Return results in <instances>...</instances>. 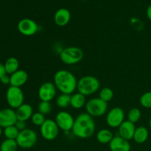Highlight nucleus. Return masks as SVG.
I'll list each match as a JSON object with an SVG mask.
<instances>
[{"label": "nucleus", "instance_id": "obj_13", "mask_svg": "<svg viewBox=\"0 0 151 151\" xmlns=\"http://www.w3.org/2000/svg\"><path fill=\"white\" fill-rule=\"evenodd\" d=\"M16 111L11 108L0 110V126L3 128L14 125L17 122Z\"/></svg>", "mask_w": 151, "mask_h": 151}, {"label": "nucleus", "instance_id": "obj_11", "mask_svg": "<svg viewBox=\"0 0 151 151\" xmlns=\"http://www.w3.org/2000/svg\"><path fill=\"white\" fill-rule=\"evenodd\" d=\"M57 93V88L54 83L45 82L38 88V95L41 101L51 102Z\"/></svg>", "mask_w": 151, "mask_h": 151}, {"label": "nucleus", "instance_id": "obj_34", "mask_svg": "<svg viewBox=\"0 0 151 151\" xmlns=\"http://www.w3.org/2000/svg\"><path fill=\"white\" fill-rule=\"evenodd\" d=\"M146 15H147V19L151 22V4L147 7V10H146Z\"/></svg>", "mask_w": 151, "mask_h": 151}, {"label": "nucleus", "instance_id": "obj_17", "mask_svg": "<svg viewBox=\"0 0 151 151\" xmlns=\"http://www.w3.org/2000/svg\"><path fill=\"white\" fill-rule=\"evenodd\" d=\"M71 19V13L66 8H60L55 12L54 21L56 25L59 27H64L69 24Z\"/></svg>", "mask_w": 151, "mask_h": 151}, {"label": "nucleus", "instance_id": "obj_7", "mask_svg": "<svg viewBox=\"0 0 151 151\" xmlns=\"http://www.w3.org/2000/svg\"><path fill=\"white\" fill-rule=\"evenodd\" d=\"M6 100L11 109H18L24 103V96L23 91L19 87L10 86L6 92Z\"/></svg>", "mask_w": 151, "mask_h": 151}, {"label": "nucleus", "instance_id": "obj_20", "mask_svg": "<svg viewBox=\"0 0 151 151\" xmlns=\"http://www.w3.org/2000/svg\"><path fill=\"white\" fill-rule=\"evenodd\" d=\"M86 96L81 94L79 92L74 93L71 95V105L73 109H81L83 107L86 106Z\"/></svg>", "mask_w": 151, "mask_h": 151}, {"label": "nucleus", "instance_id": "obj_19", "mask_svg": "<svg viewBox=\"0 0 151 151\" xmlns=\"http://www.w3.org/2000/svg\"><path fill=\"white\" fill-rule=\"evenodd\" d=\"M149 137V131L146 127L139 126L136 128L133 139L138 144H142L147 140Z\"/></svg>", "mask_w": 151, "mask_h": 151}, {"label": "nucleus", "instance_id": "obj_29", "mask_svg": "<svg viewBox=\"0 0 151 151\" xmlns=\"http://www.w3.org/2000/svg\"><path fill=\"white\" fill-rule=\"evenodd\" d=\"M52 111V105L50 102L41 101L38 106V111L42 114H49Z\"/></svg>", "mask_w": 151, "mask_h": 151}, {"label": "nucleus", "instance_id": "obj_9", "mask_svg": "<svg viewBox=\"0 0 151 151\" xmlns=\"http://www.w3.org/2000/svg\"><path fill=\"white\" fill-rule=\"evenodd\" d=\"M125 121V111L119 107L111 109L106 115V122L111 128H119Z\"/></svg>", "mask_w": 151, "mask_h": 151}, {"label": "nucleus", "instance_id": "obj_31", "mask_svg": "<svg viewBox=\"0 0 151 151\" xmlns=\"http://www.w3.org/2000/svg\"><path fill=\"white\" fill-rule=\"evenodd\" d=\"M15 126L18 128V130L19 131H24V130H25L27 128L26 122L22 120H17V122L15 124Z\"/></svg>", "mask_w": 151, "mask_h": 151}, {"label": "nucleus", "instance_id": "obj_6", "mask_svg": "<svg viewBox=\"0 0 151 151\" xmlns=\"http://www.w3.org/2000/svg\"><path fill=\"white\" fill-rule=\"evenodd\" d=\"M16 140L19 147L23 149H29L34 147L37 143L38 135L33 130L26 128L19 132Z\"/></svg>", "mask_w": 151, "mask_h": 151}, {"label": "nucleus", "instance_id": "obj_1", "mask_svg": "<svg viewBox=\"0 0 151 151\" xmlns=\"http://www.w3.org/2000/svg\"><path fill=\"white\" fill-rule=\"evenodd\" d=\"M96 125L94 118L87 113H82L75 119L72 131L75 137L81 139H88L92 137L95 131Z\"/></svg>", "mask_w": 151, "mask_h": 151}, {"label": "nucleus", "instance_id": "obj_16", "mask_svg": "<svg viewBox=\"0 0 151 151\" xmlns=\"http://www.w3.org/2000/svg\"><path fill=\"white\" fill-rule=\"evenodd\" d=\"M10 85L11 86H16L21 88L27 81L28 74L26 71L23 70V69H19L16 72L10 75Z\"/></svg>", "mask_w": 151, "mask_h": 151}, {"label": "nucleus", "instance_id": "obj_33", "mask_svg": "<svg viewBox=\"0 0 151 151\" xmlns=\"http://www.w3.org/2000/svg\"><path fill=\"white\" fill-rule=\"evenodd\" d=\"M6 74L5 70H4V64H2L1 63H0V79L4 76V75Z\"/></svg>", "mask_w": 151, "mask_h": 151}, {"label": "nucleus", "instance_id": "obj_27", "mask_svg": "<svg viewBox=\"0 0 151 151\" xmlns=\"http://www.w3.org/2000/svg\"><path fill=\"white\" fill-rule=\"evenodd\" d=\"M141 111L137 108H133L129 111L128 114V120L132 123L135 124L139 121V119H141Z\"/></svg>", "mask_w": 151, "mask_h": 151}, {"label": "nucleus", "instance_id": "obj_15", "mask_svg": "<svg viewBox=\"0 0 151 151\" xmlns=\"http://www.w3.org/2000/svg\"><path fill=\"white\" fill-rule=\"evenodd\" d=\"M109 145L111 151H130L131 147L129 141L122 138L119 135L114 137L113 139Z\"/></svg>", "mask_w": 151, "mask_h": 151}, {"label": "nucleus", "instance_id": "obj_22", "mask_svg": "<svg viewBox=\"0 0 151 151\" xmlns=\"http://www.w3.org/2000/svg\"><path fill=\"white\" fill-rule=\"evenodd\" d=\"M97 140L101 144H109L114 138V134L110 130L103 128L97 132Z\"/></svg>", "mask_w": 151, "mask_h": 151}, {"label": "nucleus", "instance_id": "obj_23", "mask_svg": "<svg viewBox=\"0 0 151 151\" xmlns=\"http://www.w3.org/2000/svg\"><path fill=\"white\" fill-rule=\"evenodd\" d=\"M19 145L16 139H5L0 145V151H17Z\"/></svg>", "mask_w": 151, "mask_h": 151}, {"label": "nucleus", "instance_id": "obj_32", "mask_svg": "<svg viewBox=\"0 0 151 151\" xmlns=\"http://www.w3.org/2000/svg\"><path fill=\"white\" fill-rule=\"evenodd\" d=\"M0 81L2 84L4 85H7V84H10V75H7V74H5L2 78L0 79Z\"/></svg>", "mask_w": 151, "mask_h": 151}, {"label": "nucleus", "instance_id": "obj_8", "mask_svg": "<svg viewBox=\"0 0 151 151\" xmlns=\"http://www.w3.org/2000/svg\"><path fill=\"white\" fill-rule=\"evenodd\" d=\"M59 128L55 121L47 119L41 126V134L44 139L47 141H52L55 139L59 134Z\"/></svg>", "mask_w": 151, "mask_h": 151}, {"label": "nucleus", "instance_id": "obj_5", "mask_svg": "<svg viewBox=\"0 0 151 151\" xmlns=\"http://www.w3.org/2000/svg\"><path fill=\"white\" fill-rule=\"evenodd\" d=\"M86 111L88 114L94 117L103 116L108 110V103L102 100L100 97H95L86 102Z\"/></svg>", "mask_w": 151, "mask_h": 151}, {"label": "nucleus", "instance_id": "obj_35", "mask_svg": "<svg viewBox=\"0 0 151 151\" xmlns=\"http://www.w3.org/2000/svg\"><path fill=\"white\" fill-rule=\"evenodd\" d=\"M149 127H150V128L151 129V116L150 117V119H149Z\"/></svg>", "mask_w": 151, "mask_h": 151}, {"label": "nucleus", "instance_id": "obj_25", "mask_svg": "<svg viewBox=\"0 0 151 151\" xmlns=\"http://www.w3.org/2000/svg\"><path fill=\"white\" fill-rule=\"evenodd\" d=\"M19 132L20 131L15 126V125L7 127L3 130V134H4L5 138L9 139H16L18 136H19Z\"/></svg>", "mask_w": 151, "mask_h": 151}, {"label": "nucleus", "instance_id": "obj_10", "mask_svg": "<svg viewBox=\"0 0 151 151\" xmlns=\"http://www.w3.org/2000/svg\"><path fill=\"white\" fill-rule=\"evenodd\" d=\"M75 119L73 116L69 112L60 111L56 114L55 121L57 123L59 129L64 132H69L73 128Z\"/></svg>", "mask_w": 151, "mask_h": 151}, {"label": "nucleus", "instance_id": "obj_24", "mask_svg": "<svg viewBox=\"0 0 151 151\" xmlns=\"http://www.w3.org/2000/svg\"><path fill=\"white\" fill-rule=\"evenodd\" d=\"M71 95L72 94H60L56 98V104L61 109H66L71 105Z\"/></svg>", "mask_w": 151, "mask_h": 151}, {"label": "nucleus", "instance_id": "obj_4", "mask_svg": "<svg viewBox=\"0 0 151 151\" xmlns=\"http://www.w3.org/2000/svg\"><path fill=\"white\" fill-rule=\"evenodd\" d=\"M84 52L82 49L78 47H66L60 52V58L66 65H74L83 60Z\"/></svg>", "mask_w": 151, "mask_h": 151}, {"label": "nucleus", "instance_id": "obj_21", "mask_svg": "<svg viewBox=\"0 0 151 151\" xmlns=\"http://www.w3.org/2000/svg\"><path fill=\"white\" fill-rule=\"evenodd\" d=\"M6 74L10 75L19 69V61L16 58L10 57L4 63Z\"/></svg>", "mask_w": 151, "mask_h": 151}, {"label": "nucleus", "instance_id": "obj_26", "mask_svg": "<svg viewBox=\"0 0 151 151\" xmlns=\"http://www.w3.org/2000/svg\"><path fill=\"white\" fill-rule=\"evenodd\" d=\"M99 97L103 100L106 103H109L111 100H112L114 97V91L111 88H109V87H106V88H102L99 93Z\"/></svg>", "mask_w": 151, "mask_h": 151}, {"label": "nucleus", "instance_id": "obj_14", "mask_svg": "<svg viewBox=\"0 0 151 151\" xmlns=\"http://www.w3.org/2000/svg\"><path fill=\"white\" fill-rule=\"evenodd\" d=\"M118 128H119L118 132H119V137L128 141H130L134 138V133L137 128L135 126V124L132 123L128 120H125Z\"/></svg>", "mask_w": 151, "mask_h": 151}, {"label": "nucleus", "instance_id": "obj_18", "mask_svg": "<svg viewBox=\"0 0 151 151\" xmlns=\"http://www.w3.org/2000/svg\"><path fill=\"white\" fill-rule=\"evenodd\" d=\"M16 117L18 120H22L27 122L28 119H31L33 114V109L31 105L27 103H23L16 109Z\"/></svg>", "mask_w": 151, "mask_h": 151}, {"label": "nucleus", "instance_id": "obj_2", "mask_svg": "<svg viewBox=\"0 0 151 151\" xmlns=\"http://www.w3.org/2000/svg\"><path fill=\"white\" fill-rule=\"evenodd\" d=\"M54 84L61 94H72L77 89L78 80L71 72L60 69L55 74Z\"/></svg>", "mask_w": 151, "mask_h": 151}, {"label": "nucleus", "instance_id": "obj_12", "mask_svg": "<svg viewBox=\"0 0 151 151\" xmlns=\"http://www.w3.org/2000/svg\"><path fill=\"white\" fill-rule=\"evenodd\" d=\"M17 27L19 32L25 36L34 35L38 30V26L36 22L32 19L27 18L19 21Z\"/></svg>", "mask_w": 151, "mask_h": 151}, {"label": "nucleus", "instance_id": "obj_28", "mask_svg": "<svg viewBox=\"0 0 151 151\" xmlns=\"http://www.w3.org/2000/svg\"><path fill=\"white\" fill-rule=\"evenodd\" d=\"M31 121H32V123L34 125L41 127L46 121L45 115L42 114L38 111L35 112L32 114V117H31Z\"/></svg>", "mask_w": 151, "mask_h": 151}, {"label": "nucleus", "instance_id": "obj_30", "mask_svg": "<svg viewBox=\"0 0 151 151\" xmlns=\"http://www.w3.org/2000/svg\"><path fill=\"white\" fill-rule=\"evenodd\" d=\"M140 104L145 109H151V91L144 93L140 97Z\"/></svg>", "mask_w": 151, "mask_h": 151}, {"label": "nucleus", "instance_id": "obj_3", "mask_svg": "<svg viewBox=\"0 0 151 151\" xmlns=\"http://www.w3.org/2000/svg\"><path fill=\"white\" fill-rule=\"evenodd\" d=\"M100 86V83L97 78L91 75L83 76L78 81V92L84 96H90L97 92Z\"/></svg>", "mask_w": 151, "mask_h": 151}, {"label": "nucleus", "instance_id": "obj_36", "mask_svg": "<svg viewBox=\"0 0 151 151\" xmlns=\"http://www.w3.org/2000/svg\"><path fill=\"white\" fill-rule=\"evenodd\" d=\"M3 131H2V128H1V126H0V137L1 136V134H2Z\"/></svg>", "mask_w": 151, "mask_h": 151}]
</instances>
